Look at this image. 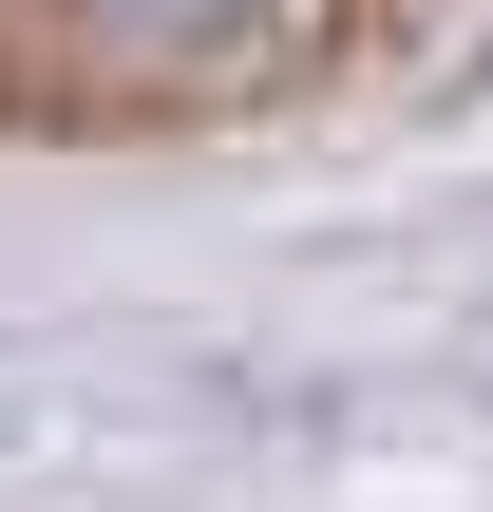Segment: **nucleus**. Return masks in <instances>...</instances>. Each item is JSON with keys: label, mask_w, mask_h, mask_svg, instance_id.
<instances>
[{"label": "nucleus", "mask_w": 493, "mask_h": 512, "mask_svg": "<svg viewBox=\"0 0 493 512\" xmlns=\"http://www.w3.org/2000/svg\"><path fill=\"white\" fill-rule=\"evenodd\" d=\"M418 0H0V133H133V114H228L323 57H361Z\"/></svg>", "instance_id": "nucleus-1"}]
</instances>
